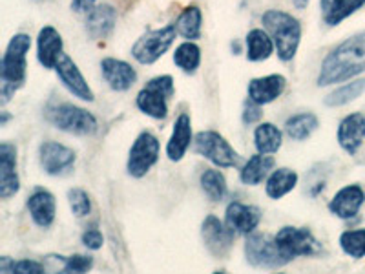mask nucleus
Segmentation results:
<instances>
[{"label":"nucleus","instance_id":"nucleus-1","mask_svg":"<svg viewBox=\"0 0 365 274\" xmlns=\"http://www.w3.org/2000/svg\"><path fill=\"white\" fill-rule=\"evenodd\" d=\"M361 71H365V34L344 41L324 59L318 73V86L344 83Z\"/></svg>","mask_w":365,"mask_h":274},{"label":"nucleus","instance_id":"nucleus-2","mask_svg":"<svg viewBox=\"0 0 365 274\" xmlns=\"http://www.w3.org/2000/svg\"><path fill=\"white\" fill-rule=\"evenodd\" d=\"M263 26L272 37L278 57L283 63H289L296 57L302 41V24L291 13L282 11V9H269L263 13Z\"/></svg>","mask_w":365,"mask_h":274},{"label":"nucleus","instance_id":"nucleus-3","mask_svg":"<svg viewBox=\"0 0 365 274\" xmlns=\"http://www.w3.org/2000/svg\"><path fill=\"white\" fill-rule=\"evenodd\" d=\"M31 48V37L26 34L13 35L0 64L2 79V104L8 103L15 91L26 83V55Z\"/></svg>","mask_w":365,"mask_h":274},{"label":"nucleus","instance_id":"nucleus-4","mask_svg":"<svg viewBox=\"0 0 365 274\" xmlns=\"http://www.w3.org/2000/svg\"><path fill=\"white\" fill-rule=\"evenodd\" d=\"M46 119L50 121L55 128L73 133V136H91V133L97 132L96 116L70 103L57 104V106L48 108Z\"/></svg>","mask_w":365,"mask_h":274},{"label":"nucleus","instance_id":"nucleus-5","mask_svg":"<svg viewBox=\"0 0 365 274\" xmlns=\"http://www.w3.org/2000/svg\"><path fill=\"white\" fill-rule=\"evenodd\" d=\"M247 262L257 269H279L291 262L269 234H250L245 241Z\"/></svg>","mask_w":365,"mask_h":274},{"label":"nucleus","instance_id":"nucleus-6","mask_svg":"<svg viewBox=\"0 0 365 274\" xmlns=\"http://www.w3.org/2000/svg\"><path fill=\"white\" fill-rule=\"evenodd\" d=\"M194 148L200 156L214 163L220 168H232L240 163V154L221 133L205 130L194 137Z\"/></svg>","mask_w":365,"mask_h":274},{"label":"nucleus","instance_id":"nucleus-7","mask_svg":"<svg viewBox=\"0 0 365 274\" xmlns=\"http://www.w3.org/2000/svg\"><path fill=\"white\" fill-rule=\"evenodd\" d=\"M175 35H178V29L174 24L165 26L161 29H152V31L137 39L135 44L132 46V57L139 64H154L170 50L175 41Z\"/></svg>","mask_w":365,"mask_h":274},{"label":"nucleus","instance_id":"nucleus-8","mask_svg":"<svg viewBox=\"0 0 365 274\" xmlns=\"http://www.w3.org/2000/svg\"><path fill=\"white\" fill-rule=\"evenodd\" d=\"M159 139L150 132L139 133L135 141H133L132 148H130L128 163H126V171L132 178H145L152 166L158 163L159 159Z\"/></svg>","mask_w":365,"mask_h":274},{"label":"nucleus","instance_id":"nucleus-9","mask_svg":"<svg viewBox=\"0 0 365 274\" xmlns=\"http://www.w3.org/2000/svg\"><path fill=\"white\" fill-rule=\"evenodd\" d=\"M276 243L289 260L298 256H314L322 250L314 234L305 227H283L276 234Z\"/></svg>","mask_w":365,"mask_h":274},{"label":"nucleus","instance_id":"nucleus-10","mask_svg":"<svg viewBox=\"0 0 365 274\" xmlns=\"http://www.w3.org/2000/svg\"><path fill=\"white\" fill-rule=\"evenodd\" d=\"M38 161L46 174L63 176L75 165V152L57 141H44L38 146Z\"/></svg>","mask_w":365,"mask_h":274},{"label":"nucleus","instance_id":"nucleus-11","mask_svg":"<svg viewBox=\"0 0 365 274\" xmlns=\"http://www.w3.org/2000/svg\"><path fill=\"white\" fill-rule=\"evenodd\" d=\"M201 238H203L208 253L214 254L216 258H225L228 250L232 249L236 234L223 221H220V218L210 214V216L205 218L203 225H201Z\"/></svg>","mask_w":365,"mask_h":274},{"label":"nucleus","instance_id":"nucleus-12","mask_svg":"<svg viewBox=\"0 0 365 274\" xmlns=\"http://www.w3.org/2000/svg\"><path fill=\"white\" fill-rule=\"evenodd\" d=\"M55 71H57L58 79H61V83L64 84V88L70 91L71 96L77 97V99L81 101H88V103H91V101L96 99L90 84L84 79L83 71H81L79 66L73 63V59H71L70 55L63 54V57L58 59L57 66H55Z\"/></svg>","mask_w":365,"mask_h":274},{"label":"nucleus","instance_id":"nucleus-13","mask_svg":"<svg viewBox=\"0 0 365 274\" xmlns=\"http://www.w3.org/2000/svg\"><path fill=\"white\" fill-rule=\"evenodd\" d=\"M21 191L17 172V148L11 143L0 145V198L9 200Z\"/></svg>","mask_w":365,"mask_h":274},{"label":"nucleus","instance_id":"nucleus-14","mask_svg":"<svg viewBox=\"0 0 365 274\" xmlns=\"http://www.w3.org/2000/svg\"><path fill=\"white\" fill-rule=\"evenodd\" d=\"M262 221V210L254 205L232 201L225 212V225L234 234H252Z\"/></svg>","mask_w":365,"mask_h":274},{"label":"nucleus","instance_id":"nucleus-15","mask_svg":"<svg viewBox=\"0 0 365 274\" xmlns=\"http://www.w3.org/2000/svg\"><path fill=\"white\" fill-rule=\"evenodd\" d=\"M101 71H103L104 81L113 91H126L135 84L137 71L132 64L120 59L106 57L101 61Z\"/></svg>","mask_w":365,"mask_h":274},{"label":"nucleus","instance_id":"nucleus-16","mask_svg":"<svg viewBox=\"0 0 365 274\" xmlns=\"http://www.w3.org/2000/svg\"><path fill=\"white\" fill-rule=\"evenodd\" d=\"M365 201V192L360 185H347L334 194L329 203V210L340 220H351L358 214Z\"/></svg>","mask_w":365,"mask_h":274},{"label":"nucleus","instance_id":"nucleus-17","mask_svg":"<svg viewBox=\"0 0 365 274\" xmlns=\"http://www.w3.org/2000/svg\"><path fill=\"white\" fill-rule=\"evenodd\" d=\"M63 37H61V34H58L53 26H44L38 31L37 59L46 70H51V68L57 66L58 59L63 57Z\"/></svg>","mask_w":365,"mask_h":274},{"label":"nucleus","instance_id":"nucleus-18","mask_svg":"<svg viewBox=\"0 0 365 274\" xmlns=\"http://www.w3.org/2000/svg\"><path fill=\"white\" fill-rule=\"evenodd\" d=\"M365 139V116L356 112L344 117L338 126V143L347 154L354 156Z\"/></svg>","mask_w":365,"mask_h":274},{"label":"nucleus","instance_id":"nucleus-19","mask_svg":"<svg viewBox=\"0 0 365 274\" xmlns=\"http://www.w3.org/2000/svg\"><path fill=\"white\" fill-rule=\"evenodd\" d=\"M287 79L279 73L265 75V77H256L249 83V99L257 104H269L282 97L285 91Z\"/></svg>","mask_w":365,"mask_h":274},{"label":"nucleus","instance_id":"nucleus-20","mask_svg":"<svg viewBox=\"0 0 365 274\" xmlns=\"http://www.w3.org/2000/svg\"><path fill=\"white\" fill-rule=\"evenodd\" d=\"M192 143V119L187 112L179 113L174 123V130L166 145V156L170 161H181Z\"/></svg>","mask_w":365,"mask_h":274},{"label":"nucleus","instance_id":"nucleus-21","mask_svg":"<svg viewBox=\"0 0 365 274\" xmlns=\"http://www.w3.org/2000/svg\"><path fill=\"white\" fill-rule=\"evenodd\" d=\"M28 210L31 214V220L42 228L51 227L57 214V203H55V196L44 188H37L34 194L28 198Z\"/></svg>","mask_w":365,"mask_h":274},{"label":"nucleus","instance_id":"nucleus-22","mask_svg":"<svg viewBox=\"0 0 365 274\" xmlns=\"http://www.w3.org/2000/svg\"><path fill=\"white\" fill-rule=\"evenodd\" d=\"M117 24V11L113 6L101 4L88 11L86 31L91 39H106Z\"/></svg>","mask_w":365,"mask_h":274},{"label":"nucleus","instance_id":"nucleus-23","mask_svg":"<svg viewBox=\"0 0 365 274\" xmlns=\"http://www.w3.org/2000/svg\"><path fill=\"white\" fill-rule=\"evenodd\" d=\"M168 99H170V97L165 96L163 91L155 90V88L146 84V86L137 93L135 104L137 108L141 110L143 113H146L148 117H152V119H165L166 113H168Z\"/></svg>","mask_w":365,"mask_h":274},{"label":"nucleus","instance_id":"nucleus-24","mask_svg":"<svg viewBox=\"0 0 365 274\" xmlns=\"http://www.w3.org/2000/svg\"><path fill=\"white\" fill-rule=\"evenodd\" d=\"M274 168V158L270 154H259L249 159V161L243 165L240 172V179L249 187H256L263 179H267L270 176V171Z\"/></svg>","mask_w":365,"mask_h":274},{"label":"nucleus","instance_id":"nucleus-25","mask_svg":"<svg viewBox=\"0 0 365 274\" xmlns=\"http://www.w3.org/2000/svg\"><path fill=\"white\" fill-rule=\"evenodd\" d=\"M364 4L365 0H322L319 2L322 13H324V21L329 26H338L341 21L356 13Z\"/></svg>","mask_w":365,"mask_h":274},{"label":"nucleus","instance_id":"nucleus-26","mask_svg":"<svg viewBox=\"0 0 365 274\" xmlns=\"http://www.w3.org/2000/svg\"><path fill=\"white\" fill-rule=\"evenodd\" d=\"M274 50H276V46H274L272 37L267 29L256 28L249 31V35H247V59L249 61L262 63L274 54Z\"/></svg>","mask_w":365,"mask_h":274},{"label":"nucleus","instance_id":"nucleus-27","mask_svg":"<svg viewBox=\"0 0 365 274\" xmlns=\"http://www.w3.org/2000/svg\"><path fill=\"white\" fill-rule=\"evenodd\" d=\"M298 185V174L291 168H278L267 178L265 192L270 200H282Z\"/></svg>","mask_w":365,"mask_h":274},{"label":"nucleus","instance_id":"nucleus-28","mask_svg":"<svg viewBox=\"0 0 365 274\" xmlns=\"http://www.w3.org/2000/svg\"><path fill=\"white\" fill-rule=\"evenodd\" d=\"M178 35H181L187 41H197L201 39V29H203V13L197 6H188L181 11V15L175 21Z\"/></svg>","mask_w":365,"mask_h":274},{"label":"nucleus","instance_id":"nucleus-29","mask_svg":"<svg viewBox=\"0 0 365 274\" xmlns=\"http://www.w3.org/2000/svg\"><path fill=\"white\" fill-rule=\"evenodd\" d=\"M283 133L272 123H262L254 132V145L259 154H276L282 148Z\"/></svg>","mask_w":365,"mask_h":274},{"label":"nucleus","instance_id":"nucleus-30","mask_svg":"<svg viewBox=\"0 0 365 274\" xmlns=\"http://www.w3.org/2000/svg\"><path fill=\"white\" fill-rule=\"evenodd\" d=\"M318 128V117L311 112H302L289 117L285 123V133L294 141H305Z\"/></svg>","mask_w":365,"mask_h":274},{"label":"nucleus","instance_id":"nucleus-31","mask_svg":"<svg viewBox=\"0 0 365 274\" xmlns=\"http://www.w3.org/2000/svg\"><path fill=\"white\" fill-rule=\"evenodd\" d=\"M175 66L188 75H194L201 64V50L194 41H187L175 48L174 54Z\"/></svg>","mask_w":365,"mask_h":274},{"label":"nucleus","instance_id":"nucleus-32","mask_svg":"<svg viewBox=\"0 0 365 274\" xmlns=\"http://www.w3.org/2000/svg\"><path fill=\"white\" fill-rule=\"evenodd\" d=\"M201 188L210 201H221L227 196V179L216 168H207L200 178Z\"/></svg>","mask_w":365,"mask_h":274},{"label":"nucleus","instance_id":"nucleus-33","mask_svg":"<svg viewBox=\"0 0 365 274\" xmlns=\"http://www.w3.org/2000/svg\"><path fill=\"white\" fill-rule=\"evenodd\" d=\"M365 91V79H358L353 81V83H347L344 86L336 88L334 91H331L327 97L324 99V103L327 106H332V108H336V106H344V104H349L351 101L358 99Z\"/></svg>","mask_w":365,"mask_h":274},{"label":"nucleus","instance_id":"nucleus-34","mask_svg":"<svg viewBox=\"0 0 365 274\" xmlns=\"http://www.w3.org/2000/svg\"><path fill=\"white\" fill-rule=\"evenodd\" d=\"M340 247L347 256L364 258L365 256V228L358 230H345L340 236Z\"/></svg>","mask_w":365,"mask_h":274},{"label":"nucleus","instance_id":"nucleus-35","mask_svg":"<svg viewBox=\"0 0 365 274\" xmlns=\"http://www.w3.org/2000/svg\"><path fill=\"white\" fill-rule=\"evenodd\" d=\"M68 203L75 218H86L91 210L90 196L83 188H71L68 191Z\"/></svg>","mask_w":365,"mask_h":274},{"label":"nucleus","instance_id":"nucleus-36","mask_svg":"<svg viewBox=\"0 0 365 274\" xmlns=\"http://www.w3.org/2000/svg\"><path fill=\"white\" fill-rule=\"evenodd\" d=\"M93 267V258L84 254H73L64 258V273H88Z\"/></svg>","mask_w":365,"mask_h":274},{"label":"nucleus","instance_id":"nucleus-37","mask_svg":"<svg viewBox=\"0 0 365 274\" xmlns=\"http://www.w3.org/2000/svg\"><path fill=\"white\" fill-rule=\"evenodd\" d=\"M81 240H83L84 247L90 250H99L104 243L103 233H101L99 228H96V227H91V228H88V230H84Z\"/></svg>","mask_w":365,"mask_h":274},{"label":"nucleus","instance_id":"nucleus-38","mask_svg":"<svg viewBox=\"0 0 365 274\" xmlns=\"http://www.w3.org/2000/svg\"><path fill=\"white\" fill-rule=\"evenodd\" d=\"M44 265L35 260H19V262L11 263V273H19V274H41L44 273Z\"/></svg>","mask_w":365,"mask_h":274},{"label":"nucleus","instance_id":"nucleus-39","mask_svg":"<svg viewBox=\"0 0 365 274\" xmlns=\"http://www.w3.org/2000/svg\"><path fill=\"white\" fill-rule=\"evenodd\" d=\"M262 104H257L249 99V103L245 104V110H243V123H245V125H254V123H257V121L262 119Z\"/></svg>","mask_w":365,"mask_h":274},{"label":"nucleus","instance_id":"nucleus-40","mask_svg":"<svg viewBox=\"0 0 365 274\" xmlns=\"http://www.w3.org/2000/svg\"><path fill=\"white\" fill-rule=\"evenodd\" d=\"M97 0H71V9L77 13H88L96 8Z\"/></svg>","mask_w":365,"mask_h":274},{"label":"nucleus","instance_id":"nucleus-41","mask_svg":"<svg viewBox=\"0 0 365 274\" xmlns=\"http://www.w3.org/2000/svg\"><path fill=\"white\" fill-rule=\"evenodd\" d=\"M292 4L298 9H305L309 6V0H292Z\"/></svg>","mask_w":365,"mask_h":274}]
</instances>
